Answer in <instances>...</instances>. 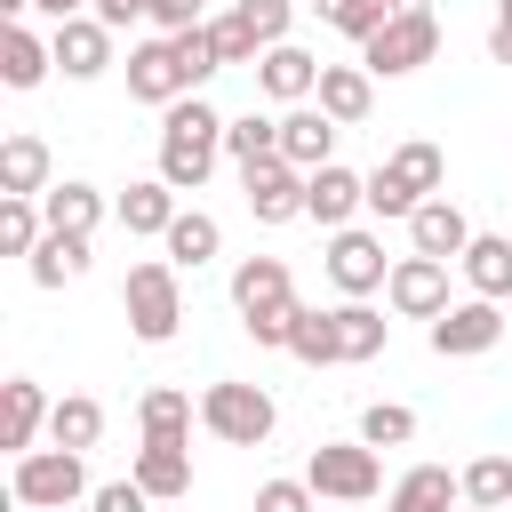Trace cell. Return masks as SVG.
I'll return each instance as SVG.
<instances>
[{"mask_svg": "<svg viewBox=\"0 0 512 512\" xmlns=\"http://www.w3.org/2000/svg\"><path fill=\"white\" fill-rule=\"evenodd\" d=\"M384 296H392V312H400V320H440V312H448V264L408 248V256L392 264Z\"/></svg>", "mask_w": 512, "mask_h": 512, "instance_id": "obj_13", "label": "cell"}, {"mask_svg": "<svg viewBox=\"0 0 512 512\" xmlns=\"http://www.w3.org/2000/svg\"><path fill=\"white\" fill-rule=\"evenodd\" d=\"M256 88H264L272 104H304V96L320 88V56H304L296 40H272V48L256 56Z\"/></svg>", "mask_w": 512, "mask_h": 512, "instance_id": "obj_18", "label": "cell"}, {"mask_svg": "<svg viewBox=\"0 0 512 512\" xmlns=\"http://www.w3.org/2000/svg\"><path fill=\"white\" fill-rule=\"evenodd\" d=\"M304 8H312L320 24H336L344 40H368V32L392 16V0H304Z\"/></svg>", "mask_w": 512, "mask_h": 512, "instance_id": "obj_36", "label": "cell"}, {"mask_svg": "<svg viewBox=\"0 0 512 512\" xmlns=\"http://www.w3.org/2000/svg\"><path fill=\"white\" fill-rule=\"evenodd\" d=\"M336 344H344V360H376V352L392 344V320H384L368 296H344V304H336Z\"/></svg>", "mask_w": 512, "mask_h": 512, "instance_id": "obj_27", "label": "cell"}, {"mask_svg": "<svg viewBox=\"0 0 512 512\" xmlns=\"http://www.w3.org/2000/svg\"><path fill=\"white\" fill-rule=\"evenodd\" d=\"M360 440H368V448H408V440H416V408L368 400V408H360Z\"/></svg>", "mask_w": 512, "mask_h": 512, "instance_id": "obj_35", "label": "cell"}, {"mask_svg": "<svg viewBox=\"0 0 512 512\" xmlns=\"http://www.w3.org/2000/svg\"><path fill=\"white\" fill-rule=\"evenodd\" d=\"M440 176H448L440 144H424V136L392 144V152H384V168L368 176V216H400V224H408V216L440 192Z\"/></svg>", "mask_w": 512, "mask_h": 512, "instance_id": "obj_2", "label": "cell"}, {"mask_svg": "<svg viewBox=\"0 0 512 512\" xmlns=\"http://www.w3.org/2000/svg\"><path fill=\"white\" fill-rule=\"evenodd\" d=\"M168 224H176V184H168V176H144V184H128V192H120V232L160 240Z\"/></svg>", "mask_w": 512, "mask_h": 512, "instance_id": "obj_25", "label": "cell"}, {"mask_svg": "<svg viewBox=\"0 0 512 512\" xmlns=\"http://www.w3.org/2000/svg\"><path fill=\"white\" fill-rule=\"evenodd\" d=\"M440 56V16L432 8H392L368 40H360V64L376 72V80H400V72H416V64H432Z\"/></svg>", "mask_w": 512, "mask_h": 512, "instance_id": "obj_6", "label": "cell"}, {"mask_svg": "<svg viewBox=\"0 0 512 512\" xmlns=\"http://www.w3.org/2000/svg\"><path fill=\"white\" fill-rule=\"evenodd\" d=\"M176 40V56H184V80H192V96L224 72V56H216V40H208V24H192V32H168Z\"/></svg>", "mask_w": 512, "mask_h": 512, "instance_id": "obj_40", "label": "cell"}, {"mask_svg": "<svg viewBox=\"0 0 512 512\" xmlns=\"http://www.w3.org/2000/svg\"><path fill=\"white\" fill-rule=\"evenodd\" d=\"M208 40H216V56H224V64H256V56H264V40L248 32V16H240V8L208 16Z\"/></svg>", "mask_w": 512, "mask_h": 512, "instance_id": "obj_39", "label": "cell"}, {"mask_svg": "<svg viewBox=\"0 0 512 512\" xmlns=\"http://www.w3.org/2000/svg\"><path fill=\"white\" fill-rule=\"evenodd\" d=\"M280 160L328 168V160H336V120H328L320 104H288V112H280Z\"/></svg>", "mask_w": 512, "mask_h": 512, "instance_id": "obj_20", "label": "cell"}, {"mask_svg": "<svg viewBox=\"0 0 512 512\" xmlns=\"http://www.w3.org/2000/svg\"><path fill=\"white\" fill-rule=\"evenodd\" d=\"M200 424H208L216 440H232V448H264V440H272V424H280V408H272V392H264V384L216 376V384L200 392Z\"/></svg>", "mask_w": 512, "mask_h": 512, "instance_id": "obj_7", "label": "cell"}, {"mask_svg": "<svg viewBox=\"0 0 512 512\" xmlns=\"http://www.w3.org/2000/svg\"><path fill=\"white\" fill-rule=\"evenodd\" d=\"M488 64H512V24H504V16L488 24Z\"/></svg>", "mask_w": 512, "mask_h": 512, "instance_id": "obj_46", "label": "cell"}, {"mask_svg": "<svg viewBox=\"0 0 512 512\" xmlns=\"http://www.w3.org/2000/svg\"><path fill=\"white\" fill-rule=\"evenodd\" d=\"M456 272L472 280V296L504 304V296H512V240H504V232H472V248L456 256Z\"/></svg>", "mask_w": 512, "mask_h": 512, "instance_id": "obj_23", "label": "cell"}, {"mask_svg": "<svg viewBox=\"0 0 512 512\" xmlns=\"http://www.w3.org/2000/svg\"><path fill=\"white\" fill-rule=\"evenodd\" d=\"M232 304H240V328L256 344H288V320H296V280L280 256H240L232 264Z\"/></svg>", "mask_w": 512, "mask_h": 512, "instance_id": "obj_3", "label": "cell"}, {"mask_svg": "<svg viewBox=\"0 0 512 512\" xmlns=\"http://www.w3.org/2000/svg\"><path fill=\"white\" fill-rule=\"evenodd\" d=\"M8 496L24 504V512H64V504H80V496H96L88 488V464H80V448H24L16 456V472H8Z\"/></svg>", "mask_w": 512, "mask_h": 512, "instance_id": "obj_5", "label": "cell"}, {"mask_svg": "<svg viewBox=\"0 0 512 512\" xmlns=\"http://www.w3.org/2000/svg\"><path fill=\"white\" fill-rule=\"evenodd\" d=\"M152 24L160 32H192L200 24V0H152Z\"/></svg>", "mask_w": 512, "mask_h": 512, "instance_id": "obj_44", "label": "cell"}, {"mask_svg": "<svg viewBox=\"0 0 512 512\" xmlns=\"http://www.w3.org/2000/svg\"><path fill=\"white\" fill-rule=\"evenodd\" d=\"M128 96L136 104H176V96H192V80H184V56H176V40L160 32V40H136L128 48Z\"/></svg>", "mask_w": 512, "mask_h": 512, "instance_id": "obj_11", "label": "cell"}, {"mask_svg": "<svg viewBox=\"0 0 512 512\" xmlns=\"http://www.w3.org/2000/svg\"><path fill=\"white\" fill-rule=\"evenodd\" d=\"M32 8H40V16H56V24H64V16H88V8H96V0H32Z\"/></svg>", "mask_w": 512, "mask_h": 512, "instance_id": "obj_47", "label": "cell"}, {"mask_svg": "<svg viewBox=\"0 0 512 512\" xmlns=\"http://www.w3.org/2000/svg\"><path fill=\"white\" fill-rule=\"evenodd\" d=\"M48 440H56V448H80V456H88V448L104 440V400H88V392H64V400L48 408Z\"/></svg>", "mask_w": 512, "mask_h": 512, "instance_id": "obj_32", "label": "cell"}, {"mask_svg": "<svg viewBox=\"0 0 512 512\" xmlns=\"http://www.w3.org/2000/svg\"><path fill=\"white\" fill-rule=\"evenodd\" d=\"M40 216H48V232H96L104 224V192L96 184H48Z\"/></svg>", "mask_w": 512, "mask_h": 512, "instance_id": "obj_29", "label": "cell"}, {"mask_svg": "<svg viewBox=\"0 0 512 512\" xmlns=\"http://www.w3.org/2000/svg\"><path fill=\"white\" fill-rule=\"evenodd\" d=\"M496 344H504V312H496L488 296L448 304V312L432 320V352H440V360H480V352H496Z\"/></svg>", "mask_w": 512, "mask_h": 512, "instance_id": "obj_10", "label": "cell"}, {"mask_svg": "<svg viewBox=\"0 0 512 512\" xmlns=\"http://www.w3.org/2000/svg\"><path fill=\"white\" fill-rule=\"evenodd\" d=\"M192 392H176V384H152L144 400H136V424H144V440H192Z\"/></svg>", "mask_w": 512, "mask_h": 512, "instance_id": "obj_31", "label": "cell"}, {"mask_svg": "<svg viewBox=\"0 0 512 512\" xmlns=\"http://www.w3.org/2000/svg\"><path fill=\"white\" fill-rule=\"evenodd\" d=\"M464 504H512V456H472L464 464Z\"/></svg>", "mask_w": 512, "mask_h": 512, "instance_id": "obj_38", "label": "cell"}, {"mask_svg": "<svg viewBox=\"0 0 512 512\" xmlns=\"http://www.w3.org/2000/svg\"><path fill=\"white\" fill-rule=\"evenodd\" d=\"M496 16H504V24H512V0H496Z\"/></svg>", "mask_w": 512, "mask_h": 512, "instance_id": "obj_50", "label": "cell"}, {"mask_svg": "<svg viewBox=\"0 0 512 512\" xmlns=\"http://www.w3.org/2000/svg\"><path fill=\"white\" fill-rule=\"evenodd\" d=\"M288 352H296L304 368H336V360H344V344H336V304H328V312L296 304V320H288Z\"/></svg>", "mask_w": 512, "mask_h": 512, "instance_id": "obj_30", "label": "cell"}, {"mask_svg": "<svg viewBox=\"0 0 512 512\" xmlns=\"http://www.w3.org/2000/svg\"><path fill=\"white\" fill-rule=\"evenodd\" d=\"M224 152L248 168V160H272L280 152V120H264V112H248V120H224Z\"/></svg>", "mask_w": 512, "mask_h": 512, "instance_id": "obj_37", "label": "cell"}, {"mask_svg": "<svg viewBox=\"0 0 512 512\" xmlns=\"http://www.w3.org/2000/svg\"><path fill=\"white\" fill-rule=\"evenodd\" d=\"M360 208H368V176H352L344 160H328V168L304 176V216H312L320 232H344Z\"/></svg>", "mask_w": 512, "mask_h": 512, "instance_id": "obj_14", "label": "cell"}, {"mask_svg": "<svg viewBox=\"0 0 512 512\" xmlns=\"http://www.w3.org/2000/svg\"><path fill=\"white\" fill-rule=\"evenodd\" d=\"M304 480H312V496H328V504H368V496L384 488V464H376L368 440H320V448L304 456Z\"/></svg>", "mask_w": 512, "mask_h": 512, "instance_id": "obj_8", "label": "cell"}, {"mask_svg": "<svg viewBox=\"0 0 512 512\" xmlns=\"http://www.w3.org/2000/svg\"><path fill=\"white\" fill-rule=\"evenodd\" d=\"M48 168H56V160H48L40 136H24V128L0 136V200H40V192H48Z\"/></svg>", "mask_w": 512, "mask_h": 512, "instance_id": "obj_22", "label": "cell"}, {"mask_svg": "<svg viewBox=\"0 0 512 512\" xmlns=\"http://www.w3.org/2000/svg\"><path fill=\"white\" fill-rule=\"evenodd\" d=\"M80 272H88V232H48L32 248V288H64Z\"/></svg>", "mask_w": 512, "mask_h": 512, "instance_id": "obj_33", "label": "cell"}, {"mask_svg": "<svg viewBox=\"0 0 512 512\" xmlns=\"http://www.w3.org/2000/svg\"><path fill=\"white\" fill-rule=\"evenodd\" d=\"M40 240H48L40 200H0V256H32Z\"/></svg>", "mask_w": 512, "mask_h": 512, "instance_id": "obj_34", "label": "cell"}, {"mask_svg": "<svg viewBox=\"0 0 512 512\" xmlns=\"http://www.w3.org/2000/svg\"><path fill=\"white\" fill-rule=\"evenodd\" d=\"M312 104H320L336 128H360V120L376 112V72H368V64H320Z\"/></svg>", "mask_w": 512, "mask_h": 512, "instance_id": "obj_16", "label": "cell"}, {"mask_svg": "<svg viewBox=\"0 0 512 512\" xmlns=\"http://www.w3.org/2000/svg\"><path fill=\"white\" fill-rule=\"evenodd\" d=\"M88 16H96V24H112V32H120V24H136V16H152V0H96V8H88Z\"/></svg>", "mask_w": 512, "mask_h": 512, "instance_id": "obj_45", "label": "cell"}, {"mask_svg": "<svg viewBox=\"0 0 512 512\" xmlns=\"http://www.w3.org/2000/svg\"><path fill=\"white\" fill-rule=\"evenodd\" d=\"M136 480L152 496H184L192 488V440H144L136 448Z\"/></svg>", "mask_w": 512, "mask_h": 512, "instance_id": "obj_28", "label": "cell"}, {"mask_svg": "<svg viewBox=\"0 0 512 512\" xmlns=\"http://www.w3.org/2000/svg\"><path fill=\"white\" fill-rule=\"evenodd\" d=\"M328 280H336L344 296H376V288L392 280V264H384V240H376V232H360V224L328 232Z\"/></svg>", "mask_w": 512, "mask_h": 512, "instance_id": "obj_12", "label": "cell"}, {"mask_svg": "<svg viewBox=\"0 0 512 512\" xmlns=\"http://www.w3.org/2000/svg\"><path fill=\"white\" fill-rule=\"evenodd\" d=\"M392 8H432V0H392Z\"/></svg>", "mask_w": 512, "mask_h": 512, "instance_id": "obj_49", "label": "cell"}, {"mask_svg": "<svg viewBox=\"0 0 512 512\" xmlns=\"http://www.w3.org/2000/svg\"><path fill=\"white\" fill-rule=\"evenodd\" d=\"M456 504H464V472L448 464H408L384 496V512H456Z\"/></svg>", "mask_w": 512, "mask_h": 512, "instance_id": "obj_19", "label": "cell"}, {"mask_svg": "<svg viewBox=\"0 0 512 512\" xmlns=\"http://www.w3.org/2000/svg\"><path fill=\"white\" fill-rule=\"evenodd\" d=\"M24 8H32V0H0V16H8V24H24Z\"/></svg>", "mask_w": 512, "mask_h": 512, "instance_id": "obj_48", "label": "cell"}, {"mask_svg": "<svg viewBox=\"0 0 512 512\" xmlns=\"http://www.w3.org/2000/svg\"><path fill=\"white\" fill-rule=\"evenodd\" d=\"M160 248H168V264H176V272H200V264L224 248V224H216L208 208H176V224L160 232Z\"/></svg>", "mask_w": 512, "mask_h": 512, "instance_id": "obj_26", "label": "cell"}, {"mask_svg": "<svg viewBox=\"0 0 512 512\" xmlns=\"http://www.w3.org/2000/svg\"><path fill=\"white\" fill-rule=\"evenodd\" d=\"M48 48H56V72H64V80H96V72L112 64V24H96V16H64V24L48 32Z\"/></svg>", "mask_w": 512, "mask_h": 512, "instance_id": "obj_15", "label": "cell"}, {"mask_svg": "<svg viewBox=\"0 0 512 512\" xmlns=\"http://www.w3.org/2000/svg\"><path fill=\"white\" fill-rule=\"evenodd\" d=\"M120 304H128L136 344H168V336L184 328V272H176L168 256H144V264H128Z\"/></svg>", "mask_w": 512, "mask_h": 512, "instance_id": "obj_4", "label": "cell"}, {"mask_svg": "<svg viewBox=\"0 0 512 512\" xmlns=\"http://www.w3.org/2000/svg\"><path fill=\"white\" fill-rule=\"evenodd\" d=\"M216 152H224V112L200 104V96H176L160 112V176L176 192H200L216 176Z\"/></svg>", "mask_w": 512, "mask_h": 512, "instance_id": "obj_1", "label": "cell"}, {"mask_svg": "<svg viewBox=\"0 0 512 512\" xmlns=\"http://www.w3.org/2000/svg\"><path fill=\"white\" fill-rule=\"evenodd\" d=\"M240 16H248V32L272 48V40H288V24H296V0H232Z\"/></svg>", "mask_w": 512, "mask_h": 512, "instance_id": "obj_41", "label": "cell"}, {"mask_svg": "<svg viewBox=\"0 0 512 512\" xmlns=\"http://www.w3.org/2000/svg\"><path fill=\"white\" fill-rule=\"evenodd\" d=\"M144 504H152V488H144L136 472H128V480H104V488L88 496V512H144Z\"/></svg>", "mask_w": 512, "mask_h": 512, "instance_id": "obj_43", "label": "cell"}, {"mask_svg": "<svg viewBox=\"0 0 512 512\" xmlns=\"http://www.w3.org/2000/svg\"><path fill=\"white\" fill-rule=\"evenodd\" d=\"M48 408H56V400H48L32 376H8V384H0V448L24 456V448L40 440V424H48Z\"/></svg>", "mask_w": 512, "mask_h": 512, "instance_id": "obj_21", "label": "cell"}, {"mask_svg": "<svg viewBox=\"0 0 512 512\" xmlns=\"http://www.w3.org/2000/svg\"><path fill=\"white\" fill-rule=\"evenodd\" d=\"M456 512H496V504H456Z\"/></svg>", "mask_w": 512, "mask_h": 512, "instance_id": "obj_51", "label": "cell"}, {"mask_svg": "<svg viewBox=\"0 0 512 512\" xmlns=\"http://www.w3.org/2000/svg\"><path fill=\"white\" fill-rule=\"evenodd\" d=\"M48 72H56V48L32 24H0V80L8 88H40Z\"/></svg>", "mask_w": 512, "mask_h": 512, "instance_id": "obj_24", "label": "cell"}, {"mask_svg": "<svg viewBox=\"0 0 512 512\" xmlns=\"http://www.w3.org/2000/svg\"><path fill=\"white\" fill-rule=\"evenodd\" d=\"M312 480H256V512H312Z\"/></svg>", "mask_w": 512, "mask_h": 512, "instance_id": "obj_42", "label": "cell"}, {"mask_svg": "<svg viewBox=\"0 0 512 512\" xmlns=\"http://www.w3.org/2000/svg\"><path fill=\"white\" fill-rule=\"evenodd\" d=\"M304 176H312V168H296V160H280V152H272V160H248V168H240L248 216H256V224H296V216H304Z\"/></svg>", "mask_w": 512, "mask_h": 512, "instance_id": "obj_9", "label": "cell"}, {"mask_svg": "<svg viewBox=\"0 0 512 512\" xmlns=\"http://www.w3.org/2000/svg\"><path fill=\"white\" fill-rule=\"evenodd\" d=\"M408 248H416V256H440V264H456V256L472 248V216H464L456 200H440V192H432V200L408 216Z\"/></svg>", "mask_w": 512, "mask_h": 512, "instance_id": "obj_17", "label": "cell"}]
</instances>
